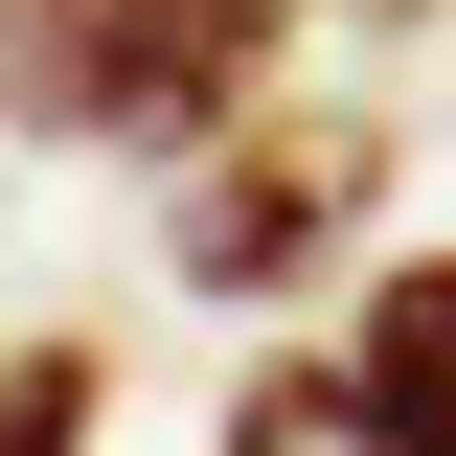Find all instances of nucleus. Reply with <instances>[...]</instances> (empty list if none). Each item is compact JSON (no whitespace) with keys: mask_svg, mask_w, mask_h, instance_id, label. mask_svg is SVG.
<instances>
[{"mask_svg":"<svg viewBox=\"0 0 456 456\" xmlns=\"http://www.w3.org/2000/svg\"><path fill=\"white\" fill-rule=\"evenodd\" d=\"M274 23H297V0H23L0 46H23V114H46V137L183 160V137H228V114H251Z\"/></svg>","mask_w":456,"mask_h":456,"instance_id":"nucleus-1","label":"nucleus"},{"mask_svg":"<svg viewBox=\"0 0 456 456\" xmlns=\"http://www.w3.org/2000/svg\"><path fill=\"white\" fill-rule=\"evenodd\" d=\"M365 206H388V114H228V137H183L160 251L206 297H274V274H320Z\"/></svg>","mask_w":456,"mask_h":456,"instance_id":"nucleus-2","label":"nucleus"},{"mask_svg":"<svg viewBox=\"0 0 456 456\" xmlns=\"http://www.w3.org/2000/svg\"><path fill=\"white\" fill-rule=\"evenodd\" d=\"M342 365H365V411H388L411 456H456V251H388L365 320H342Z\"/></svg>","mask_w":456,"mask_h":456,"instance_id":"nucleus-3","label":"nucleus"},{"mask_svg":"<svg viewBox=\"0 0 456 456\" xmlns=\"http://www.w3.org/2000/svg\"><path fill=\"white\" fill-rule=\"evenodd\" d=\"M228 456H411V434L365 411V365H251L228 388Z\"/></svg>","mask_w":456,"mask_h":456,"instance_id":"nucleus-4","label":"nucleus"},{"mask_svg":"<svg viewBox=\"0 0 456 456\" xmlns=\"http://www.w3.org/2000/svg\"><path fill=\"white\" fill-rule=\"evenodd\" d=\"M92 411H114L92 342H0V456H92Z\"/></svg>","mask_w":456,"mask_h":456,"instance_id":"nucleus-5","label":"nucleus"}]
</instances>
